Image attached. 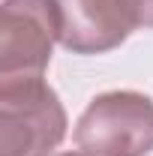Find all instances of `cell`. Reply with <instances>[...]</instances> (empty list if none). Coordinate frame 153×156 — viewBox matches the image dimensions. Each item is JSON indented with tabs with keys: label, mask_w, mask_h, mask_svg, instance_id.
<instances>
[{
	"label": "cell",
	"mask_w": 153,
	"mask_h": 156,
	"mask_svg": "<svg viewBox=\"0 0 153 156\" xmlns=\"http://www.w3.org/2000/svg\"><path fill=\"white\" fill-rule=\"evenodd\" d=\"M66 135V111L42 75L0 81L3 156H51Z\"/></svg>",
	"instance_id": "obj_1"
},
{
	"label": "cell",
	"mask_w": 153,
	"mask_h": 156,
	"mask_svg": "<svg viewBox=\"0 0 153 156\" xmlns=\"http://www.w3.org/2000/svg\"><path fill=\"white\" fill-rule=\"evenodd\" d=\"M72 138L87 156H147L153 150V99L135 90H108L84 108Z\"/></svg>",
	"instance_id": "obj_2"
},
{
	"label": "cell",
	"mask_w": 153,
	"mask_h": 156,
	"mask_svg": "<svg viewBox=\"0 0 153 156\" xmlns=\"http://www.w3.org/2000/svg\"><path fill=\"white\" fill-rule=\"evenodd\" d=\"M60 42L54 0H3L0 15V78L42 75Z\"/></svg>",
	"instance_id": "obj_3"
},
{
	"label": "cell",
	"mask_w": 153,
	"mask_h": 156,
	"mask_svg": "<svg viewBox=\"0 0 153 156\" xmlns=\"http://www.w3.org/2000/svg\"><path fill=\"white\" fill-rule=\"evenodd\" d=\"M60 45L72 54H105L141 27L135 0H54Z\"/></svg>",
	"instance_id": "obj_4"
},
{
	"label": "cell",
	"mask_w": 153,
	"mask_h": 156,
	"mask_svg": "<svg viewBox=\"0 0 153 156\" xmlns=\"http://www.w3.org/2000/svg\"><path fill=\"white\" fill-rule=\"evenodd\" d=\"M135 3H138L141 27H153V0H135Z\"/></svg>",
	"instance_id": "obj_5"
},
{
	"label": "cell",
	"mask_w": 153,
	"mask_h": 156,
	"mask_svg": "<svg viewBox=\"0 0 153 156\" xmlns=\"http://www.w3.org/2000/svg\"><path fill=\"white\" fill-rule=\"evenodd\" d=\"M54 156H87V153H81V150H78V153H54Z\"/></svg>",
	"instance_id": "obj_6"
}]
</instances>
